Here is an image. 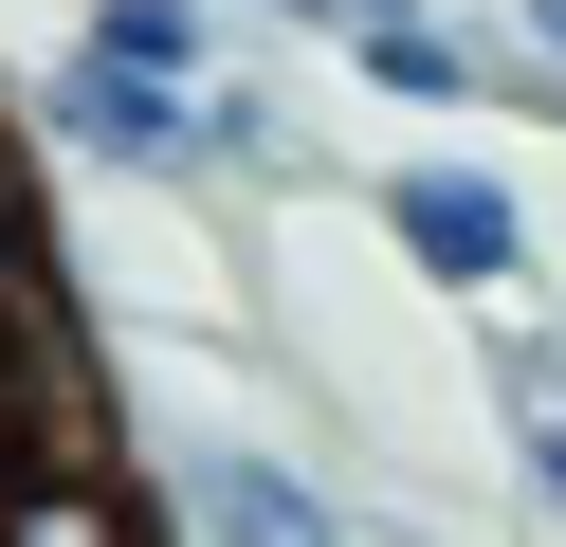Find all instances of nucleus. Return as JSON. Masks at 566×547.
I'll return each instance as SVG.
<instances>
[{
  "instance_id": "7",
  "label": "nucleus",
  "mask_w": 566,
  "mask_h": 547,
  "mask_svg": "<svg viewBox=\"0 0 566 547\" xmlns=\"http://www.w3.org/2000/svg\"><path fill=\"white\" fill-rule=\"evenodd\" d=\"M475 383H493V420H512V474H530V511L566 529V383H548V328H493V347H475Z\"/></svg>"
},
{
  "instance_id": "5",
  "label": "nucleus",
  "mask_w": 566,
  "mask_h": 547,
  "mask_svg": "<svg viewBox=\"0 0 566 547\" xmlns=\"http://www.w3.org/2000/svg\"><path fill=\"white\" fill-rule=\"evenodd\" d=\"M347 73H366L384 109H493V73H512V19H457V0H420V19L347 36Z\"/></svg>"
},
{
  "instance_id": "8",
  "label": "nucleus",
  "mask_w": 566,
  "mask_h": 547,
  "mask_svg": "<svg viewBox=\"0 0 566 547\" xmlns=\"http://www.w3.org/2000/svg\"><path fill=\"white\" fill-rule=\"evenodd\" d=\"M0 219H38V109L0 92Z\"/></svg>"
},
{
  "instance_id": "9",
  "label": "nucleus",
  "mask_w": 566,
  "mask_h": 547,
  "mask_svg": "<svg viewBox=\"0 0 566 547\" xmlns=\"http://www.w3.org/2000/svg\"><path fill=\"white\" fill-rule=\"evenodd\" d=\"M512 36H530V55H548V73H566V0H512Z\"/></svg>"
},
{
  "instance_id": "2",
  "label": "nucleus",
  "mask_w": 566,
  "mask_h": 547,
  "mask_svg": "<svg viewBox=\"0 0 566 547\" xmlns=\"http://www.w3.org/2000/svg\"><path fill=\"white\" fill-rule=\"evenodd\" d=\"M366 219H384V255H402L420 292H530V201L475 146H402V165L366 182Z\"/></svg>"
},
{
  "instance_id": "6",
  "label": "nucleus",
  "mask_w": 566,
  "mask_h": 547,
  "mask_svg": "<svg viewBox=\"0 0 566 547\" xmlns=\"http://www.w3.org/2000/svg\"><path fill=\"white\" fill-rule=\"evenodd\" d=\"M74 55L147 73V92H220V73H256V55H238V19H220V0H74Z\"/></svg>"
},
{
  "instance_id": "1",
  "label": "nucleus",
  "mask_w": 566,
  "mask_h": 547,
  "mask_svg": "<svg viewBox=\"0 0 566 547\" xmlns=\"http://www.w3.org/2000/svg\"><path fill=\"white\" fill-rule=\"evenodd\" d=\"M19 109H38V165L147 182V201H201V182H220V128H201V92H147V73L74 55V36H55V55L19 73Z\"/></svg>"
},
{
  "instance_id": "3",
  "label": "nucleus",
  "mask_w": 566,
  "mask_h": 547,
  "mask_svg": "<svg viewBox=\"0 0 566 547\" xmlns=\"http://www.w3.org/2000/svg\"><path fill=\"white\" fill-rule=\"evenodd\" d=\"M147 474H165V511L201 547H347V493L311 456H274V438H238V420H165Z\"/></svg>"
},
{
  "instance_id": "4",
  "label": "nucleus",
  "mask_w": 566,
  "mask_h": 547,
  "mask_svg": "<svg viewBox=\"0 0 566 547\" xmlns=\"http://www.w3.org/2000/svg\"><path fill=\"white\" fill-rule=\"evenodd\" d=\"M184 511H165L147 438H111V456H0V547H165Z\"/></svg>"
}]
</instances>
